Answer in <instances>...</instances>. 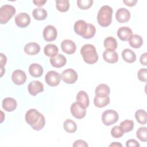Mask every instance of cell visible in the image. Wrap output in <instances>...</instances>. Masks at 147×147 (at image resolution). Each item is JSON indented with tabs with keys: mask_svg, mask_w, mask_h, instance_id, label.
Instances as JSON below:
<instances>
[{
	"mask_svg": "<svg viewBox=\"0 0 147 147\" xmlns=\"http://www.w3.org/2000/svg\"><path fill=\"white\" fill-rule=\"evenodd\" d=\"M109 146H122V145L118 142H114L112 144H111Z\"/></svg>",
	"mask_w": 147,
	"mask_h": 147,
	"instance_id": "f6af8a7d",
	"label": "cell"
},
{
	"mask_svg": "<svg viewBox=\"0 0 147 147\" xmlns=\"http://www.w3.org/2000/svg\"><path fill=\"white\" fill-rule=\"evenodd\" d=\"M135 118L139 123L141 125H145L147 122L146 112L142 109L138 110L135 113Z\"/></svg>",
	"mask_w": 147,
	"mask_h": 147,
	"instance_id": "4dcf8cb0",
	"label": "cell"
},
{
	"mask_svg": "<svg viewBox=\"0 0 147 147\" xmlns=\"http://www.w3.org/2000/svg\"><path fill=\"white\" fill-rule=\"evenodd\" d=\"M0 55H1V68H3L6 63L7 58L6 56L2 53H1Z\"/></svg>",
	"mask_w": 147,
	"mask_h": 147,
	"instance_id": "b9f144b4",
	"label": "cell"
},
{
	"mask_svg": "<svg viewBox=\"0 0 147 147\" xmlns=\"http://www.w3.org/2000/svg\"><path fill=\"white\" fill-rule=\"evenodd\" d=\"M92 0H78L77 5L82 10H86L89 9L92 5Z\"/></svg>",
	"mask_w": 147,
	"mask_h": 147,
	"instance_id": "8d00e7d4",
	"label": "cell"
},
{
	"mask_svg": "<svg viewBox=\"0 0 147 147\" xmlns=\"http://www.w3.org/2000/svg\"><path fill=\"white\" fill-rule=\"evenodd\" d=\"M122 59L128 63H132L136 60V53L130 49H125L122 52Z\"/></svg>",
	"mask_w": 147,
	"mask_h": 147,
	"instance_id": "cb8c5ba5",
	"label": "cell"
},
{
	"mask_svg": "<svg viewBox=\"0 0 147 147\" xmlns=\"http://www.w3.org/2000/svg\"><path fill=\"white\" fill-rule=\"evenodd\" d=\"M133 35L132 30L127 26H122L118 29L117 31V36L118 38L123 41L129 40Z\"/></svg>",
	"mask_w": 147,
	"mask_h": 147,
	"instance_id": "e0dca14e",
	"label": "cell"
},
{
	"mask_svg": "<svg viewBox=\"0 0 147 147\" xmlns=\"http://www.w3.org/2000/svg\"><path fill=\"white\" fill-rule=\"evenodd\" d=\"M119 118L118 113L114 110H107L102 115V121L106 126H110L116 123Z\"/></svg>",
	"mask_w": 147,
	"mask_h": 147,
	"instance_id": "5b68a950",
	"label": "cell"
},
{
	"mask_svg": "<svg viewBox=\"0 0 147 147\" xmlns=\"http://www.w3.org/2000/svg\"><path fill=\"white\" fill-rule=\"evenodd\" d=\"M110 97L109 96H100L95 95L94 98V105L99 108H102L106 106L110 103Z\"/></svg>",
	"mask_w": 147,
	"mask_h": 147,
	"instance_id": "7402d4cb",
	"label": "cell"
},
{
	"mask_svg": "<svg viewBox=\"0 0 147 147\" xmlns=\"http://www.w3.org/2000/svg\"><path fill=\"white\" fill-rule=\"evenodd\" d=\"M146 130V127H141L137 130L136 136L137 138L142 142H146L147 141Z\"/></svg>",
	"mask_w": 147,
	"mask_h": 147,
	"instance_id": "d590c367",
	"label": "cell"
},
{
	"mask_svg": "<svg viewBox=\"0 0 147 147\" xmlns=\"http://www.w3.org/2000/svg\"><path fill=\"white\" fill-rule=\"evenodd\" d=\"M80 54L85 63L93 64L97 62L98 55L95 47L90 44L84 45L80 49Z\"/></svg>",
	"mask_w": 147,
	"mask_h": 147,
	"instance_id": "7a4b0ae2",
	"label": "cell"
},
{
	"mask_svg": "<svg viewBox=\"0 0 147 147\" xmlns=\"http://www.w3.org/2000/svg\"><path fill=\"white\" fill-rule=\"evenodd\" d=\"M74 147H79V146H82V147H87L88 145L87 144V142L83 140H76L74 142V143L72 145Z\"/></svg>",
	"mask_w": 147,
	"mask_h": 147,
	"instance_id": "f35d334b",
	"label": "cell"
},
{
	"mask_svg": "<svg viewBox=\"0 0 147 147\" xmlns=\"http://www.w3.org/2000/svg\"><path fill=\"white\" fill-rule=\"evenodd\" d=\"M16 8L10 5H5L0 8V23L6 24L15 14Z\"/></svg>",
	"mask_w": 147,
	"mask_h": 147,
	"instance_id": "277c9868",
	"label": "cell"
},
{
	"mask_svg": "<svg viewBox=\"0 0 147 147\" xmlns=\"http://www.w3.org/2000/svg\"><path fill=\"white\" fill-rule=\"evenodd\" d=\"M51 64L55 68H61L64 66L67 63L66 57L61 54H57L51 57L49 60Z\"/></svg>",
	"mask_w": 147,
	"mask_h": 147,
	"instance_id": "9a60e30c",
	"label": "cell"
},
{
	"mask_svg": "<svg viewBox=\"0 0 147 147\" xmlns=\"http://www.w3.org/2000/svg\"><path fill=\"white\" fill-rule=\"evenodd\" d=\"M76 102L87 108L89 106V98L88 94L84 91H80L76 95Z\"/></svg>",
	"mask_w": 147,
	"mask_h": 147,
	"instance_id": "603a6c76",
	"label": "cell"
},
{
	"mask_svg": "<svg viewBox=\"0 0 147 147\" xmlns=\"http://www.w3.org/2000/svg\"><path fill=\"white\" fill-rule=\"evenodd\" d=\"M95 93L96 95L100 96H109L110 93V89L109 87L106 84H99L95 90Z\"/></svg>",
	"mask_w": 147,
	"mask_h": 147,
	"instance_id": "d4e9b609",
	"label": "cell"
},
{
	"mask_svg": "<svg viewBox=\"0 0 147 147\" xmlns=\"http://www.w3.org/2000/svg\"><path fill=\"white\" fill-rule=\"evenodd\" d=\"M24 52L29 55H34L37 54L40 51V45L34 42L26 44L24 48Z\"/></svg>",
	"mask_w": 147,
	"mask_h": 147,
	"instance_id": "ffe728a7",
	"label": "cell"
},
{
	"mask_svg": "<svg viewBox=\"0 0 147 147\" xmlns=\"http://www.w3.org/2000/svg\"><path fill=\"white\" fill-rule=\"evenodd\" d=\"M30 22V16L26 13H20L15 17V23L19 28H25L29 25Z\"/></svg>",
	"mask_w": 147,
	"mask_h": 147,
	"instance_id": "30bf717a",
	"label": "cell"
},
{
	"mask_svg": "<svg viewBox=\"0 0 147 147\" xmlns=\"http://www.w3.org/2000/svg\"><path fill=\"white\" fill-rule=\"evenodd\" d=\"M63 127L67 133H74L77 130L76 123L70 119H66L63 123Z\"/></svg>",
	"mask_w": 147,
	"mask_h": 147,
	"instance_id": "f546056e",
	"label": "cell"
},
{
	"mask_svg": "<svg viewBox=\"0 0 147 147\" xmlns=\"http://www.w3.org/2000/svg\"><path fill=\"white\" fill-rule=\"evenodd\" d=\"M123 2L127 6H134L137 2V0H123Z\"/></svg>",
	"mask_w": 147,
	"mask_h": 147,
	"instance_id": "60d3db41",
	"label": "cell"
},
{
	"mask_svg": "<svg viewBox=\"0 0 147 147\" xmlns=\"http://www.w3.org/2000/svg\"><path fill=\"white\" fill-rule=\"evenodd\" d=\"M28 90L30 95L36 96L37 94L43 92L44 85L39 81L33 80L28 84Z\"/></svg>",
	"mask_w": 147,
	"mask_h": 147,
	"instance_id": "8fae6325",
	"label": "cell"
},
{
	"mask_svg": "<svg viewBox=\"0 0 147 147\" xmlns=\"http://www.w3.org/2000/svg\"><path fill=\"white\" fill-rule=\"evenodd\" d=\"M61 79L60 74L55 71H50L47 73L45 76V82L51 87H55L59 85Z\"/></svg>",
	"mask_w": 147,
	"mask_h": 147,
	"instance_id": "8992f818",
	"label": "cell"
},
{
	"mask_svg": "<svg viewBox=\"0 0 147 147\" xmlns=\"http://www.w3.org/2000/svg\"><path fill=\"white\" fill-rule=\"evenodd\" d=\"M56 7L58 11L60 12L67 11L69 8V3L68 0H57L56 1Z\"/></svg>",
	"mask_w": 147,
	"mask_h": 147,
	"instance_id": "1f68e13d",
	"label": "cell"
},
{
	"mask_svg": "<svg viewBox=\"0 0 147 147\" xmlns=\"http://www.w3.org/2000/svg\"><path fill=\"white\" fill-rule=\"evenodd\" d=\"M61 48L63 52L68 55H72L75 52L76 45L72 40L66 39L61 42Z\"/></svg>",
	"mask_w": 147,
	"mask_h": 147,
	"instance_id": "4fadbf2b",
	"label": "cell"
},
{
	"mask_svg": "<svg viewBox=\"0 0 147 147\" xmlns=\"http://www.w3.org/2000/svg\"><path fill=\"white\" fill-rule=\"evenodd\" d=\"M59 52V49L57 47L55 44H47L44 48V54L50 57H52L56 55H57Z\"/></svg>",
	"mask_w": 147,
	"mask_h": 147,
	"instance_id": "83f0119b",
	"label": "cell"
},
{
	"mask_svg": "<svg viewBox=\"0 0 147 147\" xmlns=\"http://www.w3.org/2000/svg\"><path fill=\"white\" fill-rule=\"evenodd\" d=\"M115 18L119 23H126L130 18V13L126 8H119L116 12Z\"/></svg>",
	"mask_w": 147,
	"mask_h": 147,
	"instance_id": "5bb4252c",
	"label": "cell"
},
{
	"mask_svg": "<svg viewBox=\"0 0 147 147\" xmlns=\"http://www.w3.org/2000/svg\"><path fill=\"white\" fill-rule=\"evenodd\" d=\"M32 15L36 20H44L47 17V11L43 8H36L33 10Z\"/></svg>",
	"mask_w": 147,
	"mask_h": 147,
	"instance_id": "f1b7e54d",
	"label": "cell"
},
{
	"mask_svg": "<svg viewBox=\"0 0 147 147\" xmlns=\"http://www.w3.org/2000/svg\"><path fill=\"white\" fill-rule=\"evenodd\" d=\"M25 121L33 130H40L45 126V119L44 116L34 109L28 110L25 114Z\"/></svg>",
	"mask_w": 147,
	"mask_h": 147,
	"instance_id": "6da1fadb",
	"label": "cell"
},
{
	"mask_svg": "<svg viewBox=\"0 0 147 147\" xmlns=\"http://www.w3.org/2000/svg\"><path fill=\"white\" fill-rule=\"evenodd\" d=\"M128 41L130 47L134 48H139L143 44L142 38L138 34H133Z\"/></svg>",
	"mask_w": 147,
	"mask_h": 147,
	"instance_id": "484cf974",
	"label": "cell"
},
{
	"mask_svg": "<svg viewBox=\"0 0 147 147\" xmlns=\"http://www.w3.org/2000/svg\"><path fill=\"white\" fill-rule=\"evenodd\" d=\"M126 146L127 147H129V146H138V147H140V145L138 142V141H137L136 140L130 139V140H129L126 141Z\"/></svg>",
	"mask_w": 147,
	"mask_h": 147,
	"instance_id": "ab89813d",
	"label": "cell"
},
{
	"mask_svg": "<svg viewBox=\"0 0 147 147\" xmlns=\"http://www.w3.org/2000/svg\"><path fill=\"white\" fill-rule=\"evenodd\" d=\"M87 28V23H86V21L83 20H78L76 21L74 26L75 32L82 37H83L86 33Z\"/></svg>",
	"mask_w": 147,
	"mask_h": 147,
	"instance_id": "d6986e66",
	"label": "cell"
},
{
	"mask_svg": "<svg viewBox=\"0 0 147 147\" xmlns=\"http://www.w3.org/2000/svg\"><path fill=\"white\" fill-rule=\"evenodd\" d=\"M146 56H147V53H144L141 55L140 59V61L142 65H146Z\"/></svg>",
	"mask_w": 147,
	"mask_h": 147,
	"instance_id": "7bdbcfd3",
	"label": "cell"
},
{
	"mask_svg": "<svg viewBox=\"0 0 147 147\" xmlns=\"http://www.w3.org/2000/svg\"><path fill=\"white\" fill-rule=\"evenodd\" d=\"M43 71L42 67L37 63H33L29 67L30 75L34 78L40 77L42 75Z\"/></svg>",
	"mask_w": 147,
	"mask_h": 147,
	"instance_id": "44dd1931",
	"label": "cell"
},
{
	"mask_svg": "<svg viewBox=\"0 0 147 147\" xmlns=\"http://www.w3.org/2000/svg\"><path fill=\"white\" fill-rule=\"evenodd\" d=\"M113 9L108 6L104 5L99 9L97 14V21L102 27L109 26L112 21Z\"/></svg>",
	"mask_w": 147,
	"mask_h": 147,
	"instance_id": "3957f363",
	"label": "cell"
},
{
	"mask_svg": "<svg viewBox=\"0 0 147 147\" xmlns=\"http://www.w3.org/2000/svg\"><path fill=\"white\" fill-rule=\"evenodd\" d=\"M103 58L105 61L110 64H114L118 61V55L115 51L106 50L103 53Z\"/></svg>",
	"mask_w": 147,
	"mask_h": 147,
	"instance_id": "ac0fdd59",
	"label": "cell"
},
{
	"mask_svg": "<svg viewBox=\"0 0 147 147\" xmlns=\"http://www.w3.org/2000/svg\"><path fill=\"white\" fill-rule=\"evenodd\" d=\"M96 29L94 25L91 24H87V28L86 33L82 37L86 39H90L92 38L95 34Z\"/></svg>",
	"mask_w": 147,
	"mask_h": 147,
	"instance_id": "e575fe53",
	"label": "cell"
},
{
	"mask_svg": "<svg viewBox=\"0 0 147 147\" xmlns=\"http://www.w3.org/2000/svg\"><path fill=\"white\" fill-rule=\"evenodd\" d=\"M125 134V131L121 126H115L111 130V134L112 137L115 138H118Z\"/></svg>",
	"mask_w": 147,
	"mask_h": 147,
	"instance_id": "836d02e7",
	"label": "cell"
},
{
	"mask_svg": "<svg viewBox=\"0 0 147 147\" xmlns=\"http://www.w3.org/2000/svg\"><path fill=\"white\" fill-rule=\"evenodd\" d=\"M120 126L122 127L125 133H127L133 129L134 122L132 120L126 119L121 122Z\"/></svg>",
	"mask_w": 147,
	"mask_h": 147,
	"instance_id": "d6a6232c",
	"label": "cell"
},
{
	"mask_svg": "<svg viewBox=\"0 0 147 147\" xmlns=\"http://www.w3.org/2000/svg\"><path fill=\"white\" fill-rule=\"evenodd\" d=\"M103 45L106 50L110 51H115L118 46L117 40L111 36L107 37L105 39Z\"/></svg>",
	"mask_w": 147,
	"mask_h": 147,
	"instance_id": "4316f807",
	"label": "cell"
},
{
	"mask_svg": "<svg viewBox=\"0 0 147 147\" xmlns=\"http://www.w3.org/2000/svg\"><path fill=\"white\" fill-rule=\"evenodd\" d=\"M17 106V103L16 99L13 98L7 97L3 99L2 103V108L6 111L11 112L14 111Z\"/></svg>",
	"mask_w": 147,
	"mask_h": 147,
	"instance_id": "2e32d148",
	"label": "cell"
},
{
	"mask_svg": "<svg viewBox=\"0 0 147 147\" xmlns=\"http://www.w3.org/2000/svg\"><path fill=\"white\" fill-rule=\"evenodd\" d=\"M11 79L16 85H22L26 80V75L24 71L21 69L15 70L11 75Z\"/></svg>",
	"mask_w": 147,
	"mask_h": 147,
	"instance_id": "7c38bea8",
	"label": "cell"
},
{
	"mask_svg": "<svg viewBox=\"0 0 147 147\" xmlns=\"http://www.w3.org/2000/svg\"><path fill=\"white\" fill-rule=\"evenodd\" d=\"M86 107L77 102L73 103L70 108L72 115L77 119H82L85 117L86 114Z\"/></svg>",
	"mask_w": 147,
	"mask_h": 147,
	"instance_id": "ba28073f",
	"label": "cell"
},
{
	"mask_svg": "<svg viewBox=\"0 0 147 147\" xmlns=\"http://www.w3.org/2000/svg\"><path fill=\"white\" fill-rule=\"evenodd\" d=\"M33 2L36 6L40 7L43 6L47 2V1H33Z\"/></svg>",
	"mask_w": 147,
	"mask_h": 147,
	"instance_id": "ee69618b",
	"label": "cell"
},
{
	"mask_svg": "<svg viewBox=\"0 0 147 147\" xmlns=\"http://www.w3.org/2000/svg\"><path fill=\"white\" fill-rule=\"evenodd\" d=\"M137 76L138 79L144 82H146L147 79V72H146V68H141L140 69L137 73Z\"/></svg>",
	"mask_w": 147,
	"mask_h": 147,
	"instance_id": "74e56055",
	"label": "cell"
},
{
	"mask_svg": "<svg viewBox=\"0 0 147 147\" xmlns=\"http://www.w3.org/2000/svg\"><path fill=\"white\" fill-rule=\"evenodd\" d=\"M57 35L56 29L53 25H47L43 30L42 36L44 40L47 42H51L54 41Z\"/></svg>",
	"mask_w": 147,
	"mask_h": 147,
	"instance_id": "9c48e42d",
	"label": "cell"
},
{
	"mask_svg": "<svg viewBox=\"0 0 147 147\" xmlns=\"http://www.w3.org/2000/svg\"><path fill=\"white\" fill-rule=\"evenodd\" d=\"M61 77L64 83L67 84H74L78 79V74L74 69L68 68L62 72Z\"/></svg>",
	"mask_w": 147,
	"mask_h": 147,
	"instance_id": "52a82bcc",
	"label": "cell"
}]
</instances>
